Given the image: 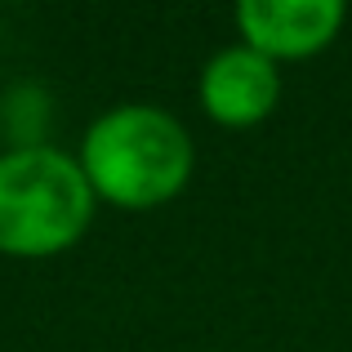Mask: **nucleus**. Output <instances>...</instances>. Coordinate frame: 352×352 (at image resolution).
Returning <instances> with one entry per match:
<instances>
[{
  "mask_svg": "<svg viewBox=\"0 0 352 352\" xmlns=\"http://www.w3.org/2000/svg\"><path fill=\"white\" fill-rule=\"evenodd\" d=\"M98 197L72 152L54 143L0 147V254H67L94 223Z\"/></svg>",
  "mask_w": 352,
  "mask_h": 352,
  "instance_id": "obj_2",
  "label": "nucleus"
},
{
  "mask_svg": "<svg viewBox=\"0 0 352 352\" xmlns=\"http://www.w3.org/2000/svg\"><path fill=\"white\" fill-rule=\"evenodd\" d=\"M76 161L98 201L116 210H156L188 188L197 147L165 107L116 103L89 120Z\"/></svg>",
  "mask_w": 352,
  "mask_h": 352,
  "instance_id": "obj_1",
  "label": "nucleus"
},
{
  "mask_svg": "<svg viewBox=\"0 0 352 352\" xmlns=\"http://www.w3.org/2000/svg\"><path fill=\"white\" fill-rule=\"evenodd\" d=\"M232 18L241 45L258 50L281 67V63L330 50L348 9L339 0H241Z\"/></svg>",
  "mask_w": 352,
  "mask_h": 352,
  "instance_id": "obj_3",
  "label": "nucleus"
},
{
  "mask_svg": "<svg viewBox=\"0 0 352 352\" xmlns=\"http://www.w3.org/2000/svg\"><path fill=\"white\" fill-rule=\"evenodd\" d=\"M197 98L206 116L223 129H250L281 103V67L250 45H228L201 67Z\"/></svg>",
  "mask_w": 352,
  "mask_h": 352,
  "instance_id": "obj_4",
  "label": "nucleus"
}]
</instances>
